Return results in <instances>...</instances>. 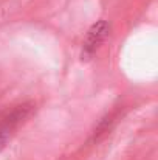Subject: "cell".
<instances>
[{
  "label": "cell",
  "instance_id": "obj_1",
  "mask_svg": "<svg viewBox=\"0 0 158 160\" xmlns=\"http://www.w3.org/2000/svg\"><path fill=\"white\" fill-rule=\"evenodd\" d=\"M34 109V104L33 103H25V104H20L16 109H12L9 112V115L0 123V152L6 148L8 142L11 140L12 137V131L14 128L22 121L25 120Z\"/></svg>",
  "mask_w": 158,
  "mask_h": 160
},
{
  "label": "cell",
  "instance_id": "obj_2",
  "mask_svg": "<svg viewBox=\"0 0 158 160\" xmlns=\"http://www.w3.org/2000/svg\"><path fill=\"white\" fill-rule=\"evenodd\" d=\"M107 33H108V23L105 20H98L96 23L90 27V30L85 34L84 44H82V53H81L82 61H90L93 58V54L96 53L99 45L104 42Z\"/></svg>",
  "mask_w": 158,
  "mask_h": 160
},
{
  "label": "cell",
  "instance_id": "obj_3",
  "mask_svg": "<svg viewBox=\"0 0 158 160\" xmlns=\"http://www.w3.org/2000/svg\"><path fill=\"white\" fill-rule=\"evenodd\" d=\"M113 118H115L113 115H107V117H104V118L98 123V126H96V129H95V132H93V137H95V138H98L99 135L105 134V132L112 128V124L115 123Z\"/></svg>",
  "mask_w": 158,
  "mask_h": 160
}]
</instances>
